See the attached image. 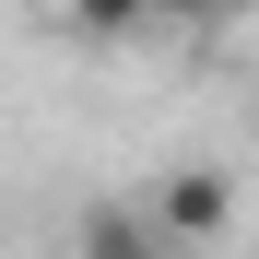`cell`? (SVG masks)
Returning <instances> with one entry per match:
<instances>
[{"instance_id": "7a4b0ae2", "label": "cell", "mask_w": 259, "mask_h": 259, "mask_svg": "<svg viewBox=\"0 0 259 259\" xmlns=\"http://www.w3.org/2000/svg\"><path fill=\"white\" fill-rule=\"evenodd\" d=\"M71 259H177V236H165L142 200H95L71 224Z\"/></svg>"}, {"instance_id": "3957f363", "label": "cell", "mask_w": 259, "mask_h": 259, "mask_svg": "<svg viewBox=\"0 0 259 259\" xmlns=\"http://www.w3.org/2000/svg\"><path fill=\"white\" fill-rule=\"evenodd\" d=\"M59 24L82 35V48H118V35H142V24H153V0H59Z\"/></svg>"}, {"instance_id": "6da1fadb", "label": "cell", "mask_w": 259, "mask_h": 259, "mask_svg": "<svg viewBox=\"0 0 259 259\" xmlns=\"http://www.w3.org/2000/svg\"><path fill=\"white\" fill-rule=\"evenodd\" d=\"M142 212H153L177 247H212V236L236 224V177H224V165H177V177H153V200H142Z\"/></svg>"}]
</instances>
